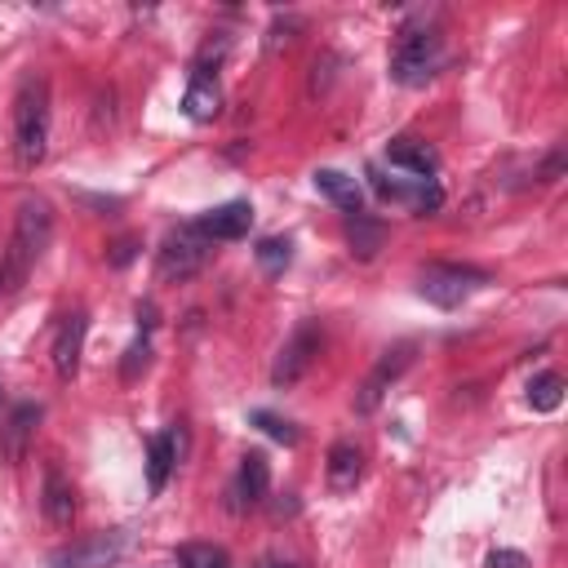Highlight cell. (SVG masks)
<instances>
[{"label":"cell","mask_w":568,"mask_h":568,"mask_svg":"<svg viewBox=\"0 0 568 568\" xmlns=\"http://www.w3.org/2000/svg\"><path fill=\"white\" fill-rule=\"evenodd\" d=\"M49 240H53V209H49V200L27 195V200L18 204L13 235H9V248H4V257H0V297L18 293V288L27 284V275H31L36 262L44 257Z\"/></svg>","instance_id":"cell-1"},{"label":"cell","mask_w":568,"mask_h":568,"mask_svg":"<svg viewBox=\"0 0 568 568\" xmlns=\"http://www.w3.org/2000/svg\"><path fill=\"white\" fill-rule=\"evenodd\" d=\"M49 151V80L27 75L13 93V164L36 169Z\"/></svg>","instance_id":"cell-2"},{"label":"cell","mask_w":568,"mask_h":568,"mask_svg":"<svg viewBox=\"0 0 568 568\" xmlns=\"http://www.w3.org/2000/svg\"><path fill=\"white\" fill-rule=\"evenodd\" d=\"M439 62H444L439 31L426 27V22L422 27H404L399 40H395V49H390V80L417 89V84H426L439 71Z\"/></svg>","instance_id":"cell-3"},{"label":"cell","mask_w":568,"mask_h":568,"mask_svg":"<svg viewBox=\"0 0 568 568\" xmlns=\"http://www.w3.org/2000/svg\"><path fill=\"white\" fill-rule=\"evenodd\" d=\"M484 284H488V271L466 266V262H430V266H422V275H417V293H422L430 306H439V311H457V306L470 302Z\"/></svg>","instance_id":"cell-4"},{"label":"cell","mask_w":568,"mask_h":568,"mask_svg":"<svg viewBox=\"0 0 568 568\" xmlns=\"http://www.w3.org/2000/svg\"><path fill=\"white\" fill-rule=\"evenodd\" d=\"M209 257H213V240L200 235L195 222H186V226L169 231V240L160 244V253H155V275H160V280H191V275H200V271L209 266Z\"/></svg>","instance_id":"cell-5"},{"label":"cell","mask_w":568,"mask_h":568,"mask_svg":"<svg viewBox=\"0 0 568 568\" xmlns=\"http://www.w3.org/2000/svg\"><path fill=\"white\" fill-rule=\"evenodd\" d=\"M320 346H324V328H320L315 320H302V324L288 333V342L280 346L275 364H271V386H275V390L297 386V382L311 373V364L320 359Z\"/></svg>","instance_id":"cell-6"},{"label":"cell","mask_w":568,"mask_h":568,"mask_svg":"<svg viewBox=\"0 0 568 568\" xmlns=\"http://www.w3.org/2000/svg\"><path fill=\"white\" fill-rule=\"evenodd\" d=\"M413 355H417V346H413V342H395V346H386V351L377 355V364L368 368V377H364V382H359V390H355V413H359V417L377 413V404L386 399V390L408 373Z\"/></svg>","instance_id":"cell-7"},{"label":"cell","mask_w":568,"mask_h":568,"mask_svg":"<svg viewBox=\"0 0 568 568\" xmlns=\"http://www.w3.org/2000/svg\"><path fill=\"white\" fill-rule=\"evenodd\" d=\"M124 550H129V532L111 528V532H93L84 541H71L67 550H58L49 559V568H111Z\"/></svg>","instance_id":"cell-8"},{"label":"cell","mask_w":568,"mask_h":568,"mask_svg":"<svg viewBox=\"0 0 568 568\" xmlns=\"http://www.w3.org/2000/svg\"><path fill=\"white\" fill-rule=\"evenodd\" d=\"M84 333H89V315H84V311L62 315V324H58V333H53V346H49L58 382H75V373H80V351H84Z\"/></svg>","instance_id":"cell-9"},{"label":"cell","mask_w":568,"mask_h":568,"mask_svg":"<svg viewBox=\"0 0 568 568\" xmlns=\"http://www.w3.org/2000/svg\"><path fill=\"white\" fill-rule=\"evenodd\" d=\"M40 417H44L40 404H13V408H9V417L0 422V462H4V466H18V462L27 457Z\"/></svg>","instance_id":"cell-10"},{"label":"cell","mask_w":568,"mask_h":568,"mask_svg":"<svg viewBox=\"0 0 568 568\" xmlns=\"http://www.w3.org/2000/svg\"><path fill=\"white\" fill-rule=\"evenodd\" d=\"M248 226H253V204L248 200H226V204H217V209L195 217V231L209 235L213 244L217 240H244Z\"/></svg>","instance_id":"cell-11"},{"label":"cell","mask_w":568,"mask_h":568,"mask_svg":"<svg viewBox=\"0 0 568 568\" xmlns=\"http://www.w3.org/2000/svg\"><path fill=\"white\" fill-rule=\"evenodd\" d=\"M40 510H44V519H49L53 528H71V519H75V488H71V479L62 475V466H58V462H49V466H44Z\"/></svg>","instance_id":"cell-12"},{"label":"cell","mask_w":568,"mask_h":568,"mask_svg":"<svg viewBox=\"0 0 568 568\" xmlns=\"http://www.w3.org/2000/svg\"><path fill=\"white\" fill-rule=\"evenodd\" d=\"M386 160H390L395 169L413 173L417 182H435V173H439V155H435V146H426L422 138H390V142H386Z\"/></svg>","instance_id":"cell-13"},{"label":"cell","mask_w":568,"mask_h":568,"mask_svg":"<svg viewBox=\"0 0 568 568\" xmlns=\"http://www.w3.org/2000/svg\"><path fill=\"white\" fill-rule=\"evenodd\" d=\"M271 488V462L262 453H244L240 457V470H235V484H231V506H257Z\"/></svg>","instance_id":"cell-14"},{"label":"cell","mask_w":568,"mask_h":568,"mask_svg":"<svg viewBox=\"0 0 568 568\" xmlns=\"http://www.w3.org/2000/svg\"><path fill=\"white\" fill-rule=\"evenodd\" d=\"M182 111H186V120H195V124H204V120H213V115L222 111V89H217V75H213V71H200V67L191 71Z\"/></svg>","instance_id":"cell-15"},{"label":"cell","mask_w":568,"mask_h":568,"mask_svg":"<svg viewBox=\"0 0 568 568\" xmlns=\"http://www.w3.org/2000/svg\"><path fill=\"white\" fill-rule=\"evenodd\" d=\"M311 182H315V191H320L324 200H333L346 217L359 213V204H364V186H359V178H351V173H342V169H315Z\"/></svg>","instance_id":"cell-16"},{"label":"cell","mask_w":568,"mask_h":568,"mask_svg":"<svg viewBox=\"0 0 568 568\" xmlns=\"http://www.w3.org/2000/svg\"><path fill=\"white\" fill-rule=\"evenodd\" d=\"M359 475H364V453H359L351 439H337V444L328 448V462H324L328 488H333V493H351V488L359 484Z\"/></svg>","instance_id":"cell-17"},{"label":"cell","mask_w":568,"mask_h":568,"mask_svg":"<svg viewBox=\"0 0 568 568\" xmlns=\"http://www.w3.org/2000/svg\"><path fill=\"white\" fill-rule=\"evenodd\" d=\"M173 466H178V435H173V430L151 435V439H146V488H151V493H164Z\"/></svg>","instance_id":"cell-18"},{"label":"cell","mask_w":568,"mask_h":568,"mask_svg":"<svg viewBox=\"0 0 568 568\" xmlns=\"http://www.w3.org/2000/svg\"><path fill=\"white\" fill-rule=\"evenodd\" d=\"M346 244H351L355 257L368 262V257L386 244V226H382L377 217H368V213H351V217H346Z\"/></svg>","instance_id":"cell-19"},{"label":"cell","mask_w":568,"mask_h":568,"mask_svg":"<svg viewBox=\"0 0 568 568\" xmlns=\"http://www.w3.org/2000/svg\"><path fill=\"white\" fill-rule=\"evenodd\" d=\"M173 564L178 568H231V555L213 541H182L173 550Z\"/></svg>","instance_id":"cell-20"},{"label":"cell","mask_w":568,"mask_h":568,"mask_svg":"<svg viewBox=\"0 0 568 568\" xmlns=\"http://www.w3.org/2000/svg\"><path fill=\"white\" fill-rule=\"evenodd\" d=\"M564 404V377L559 373H537L528 382V408L532 413H555Z\"/></svg>","instance_id":"cell-21"},{"label":"cell","mask_w":568,"mask_h":568,"mask_svg":"<svg viewBox=\"0 0 568 568\" xmlns=\"http://www.w3.org/2000/svg\"><path fill=\"white\" fill-rule=\"evenodd\" d=\"M253 253H257V266H262L266 275H280V271L293 262V240H288V235H271V240H262Z\"/></svg>","instance_id":"cell-22"},{"label":"cell","mask_w":568,"mask_h":568,"mask_svg":"<svg viewBox=\"0 0 568 568\" xmlns=\"http://www.w3.org/2000/svg\"><path fill=\"white\" fill-rule=\"evenodd\" d=\"M151 364V333H138L129 346H124V359H120V382H138Z\"/></svg>","instance_id":"cell-23"},{"label":"cell","mask_w":568,"mask_h":568,"mask_svg":"<svg viewBox=\"0 0 568 568\" xmlns=\"http://www.w3.org/2000/svg\"><path fill=\"white\" fill-rule=\"evenodd\" d=\"M248 422H253V426H257L262 435H271L275 444H284V448H293V444L302 439V435H297V426H293V422H284L280 413H266V408H253V413H248Z\"/></svg>","instance_id":"cell-24"},{"label":"cell","mask_w":568,"mask_h":568,"mask_svg":"<svg viewBox=\"0 0 568 568\" xmlns=\"http://www.w3.org/2000/svg\"><path fill=\"white\" fill-rule=\"evenodd\" d=\"M559 173H564V146H555V151L541 160V169H537L532 178H537V182H555Z\"/></svg>","instance_id":"cell-25"},{"label":"cell","mask_w":568,"mask_h":568,"mask_svg":"<svg viewBox=\"0 0 568 568\" xmlns=\"http://www.w3.org/2000/svg\"><path fill=\"white\" fill-rule=\"evenodd\" d=\"M488 568H528V559L519 550H493L488 555Z\"/></svg>","instance_id":"cell-26"},{"label":"cell","mask_w":568,"mask_h":568,"mask_svg":"<svg viewBox=\"0 0 568 568\" xmlns=\"http://www.w3.org/2000/svg\"><path fill=\"white\" fill-rule=\"evenodd\" d=\"M129 257H133V240H120V244H115V253H111V262H115V266H124Z\"/></svg>","instance_id":"cell-27"},{"label":"cell","mask_w":568,"mask_h":568,"mask_svg":"<svg viewBox=\"0 0 568 568\" xmlns=\"http://www.w3.org/2000/svg\"><path fill=\"white\" fill-rule=\"evenodd\" d=\"M257 568H293V564H284V559H262Z\"/></svg>","instance_id":"cell-28"}]
</instances>
